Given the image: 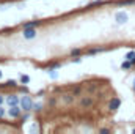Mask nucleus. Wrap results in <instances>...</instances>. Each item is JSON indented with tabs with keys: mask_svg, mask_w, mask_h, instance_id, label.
Here are the masks:
<instances>
[{
	"mask_svg": "<svg viewBox=\"0 0 135 134\" xmlns=\"http://www.w3.org/2000/svg\"><path fill=\"white\" fill-rule=\"evenodd\" d=\"M36 35H38V32H36V29H35V27L22 29V36H24L25 39H33V38H36Z\"/></svg>",
	"mask_w": 135,
	"mask_h": 134,
	"instance_id": "4",
	"label": "nucleus"
},
{
	"mask_svg": "<svg viewBox=\"0 0 135 134\" xmlns=\"http://www.w3.org/2000/svg\"><path fill=\"white\" fill-rule=\"evenodd\" d=\"M74 100H75V95H74V93H66V95L63 96V101H65L66 104H72Z\"/></svg>",
	"mask_w": 135,
	"mask_h": 134,
	"instance_id": "10",
	"label": "nucleus"
},
{
	"mask_svg": "<svg viewBox=\"0 0 135 134\" xmlns=\"http://www.w3.org/2000/svg\"><path fill=\"white\" fill-rule=\"evenodd\" d=\"M19 101H21V96H19V95H16V93L6 95V98H5V102H6L8 106H17V104H19Z\"/></svg>",
	"mask_w": 135,
	"mask_h": 134,
	"instance_id": "6",
	"label": "nucleus"
},
{
	"mask_svg": "<svg viewBox=\"0 0 135 134\" xmlns=\"http://www.w3.org/2000/svg\"><path fill=\"white\" fill-rule=\"evenodd\" d=\"M93 102H94V100H93L91 96H82V100H80V107H82V109H88V107L93 106Z\"/></svg>",
	"mask_w": 135,
	"mask_h": 134,
	"instance_id": "7",
	"label": "nucleus"
},
{
	"mask_svg": "<svg viewBox=\"0 0 135 134\" xmlns=\"http://www.w3.org/2000/svg\"><path fill=\"white\" fill-rule=\"evenodd\" d=\"M116 5H119V6H127V5H135V0H116Z\"/></svg>",
	"mask_w": 135,
	"mask_h": 134,
	"instance_id": "13",
	"label": "nucleus"
},
{
	"mask_svg": "<svg viewBox=\"0 0 135 134\" xmlns=\"http://www.w3.org/2000/svg\"><path fill=\"white\" fill-rule=\"evenodd\" d=\"M99 133H101V134H108V133H110V129H108V128H101V129H99Z\"/></svg>",
	"mask_w": 135,
	"mask_h": 134,
	"instance_id": "22",
	"label": "nucleus"
},
{
	"mask_svg": "<svg viewBox=\"0 0 135 134\" xmlns=\"http://www.w3.org/2000/svg\"><path fill=\"white\" fill-rule=\"evenodd\" d=\"M119 107H121V100L118 96H115V98H112V100L108 101V110L110 112H116Z\"/></svg>",
	"mask_w": 135,
	"mask_h": 134,
	"instance_id": "5",
	"label": "nucleus"
},
{
	"mask_svg": "<svg viewBox=\"0 0 135 134\" xmlns=\"http://www.w3.org/2000/svg\"><path fill=\"white\" fill-rule=\"evenodd\" d=\"M33 104H35V101L32 100V96H28V95L21 96L19 106H21V109H22L24 112H32V110H33Z\"/></svg>",
	"mask_w": 135,
	"mask_h": 134,
	"instance_id": "1",
	"label": "nucleus"
},
{
	"mask_svg": "<svg viewBox=\"0 0 135 134\" xmlns=\"http://www.w3.org/2000/svg\"><path fill=\"white\" fill-rule=\"evenodd\" d=\"M2 76H3V74H2V71H0V79H2Z\"/></svg>",
	"mask_w": 135,
	"mask_h": 134,
	"instance_id": "25",
	"label": "nucleus"
},
{
	"mask_svg": "<svg viewBox=\"0 0 135 134\" xmlns=\"http://www.w3.org/2000/svg\"><path fill=\"white\" fill-rule=\"evenodd\" d=\"M60 66H61V63H52V65H49V69H58Z\"/></svg>",
	"mask_w": 135,
	"mask_h": 134,
	"instance_id": "20",
	"label": "nucleus"
},
{
	"mask_svg": "<svg viewBox=\"0 0 135 134\" xmlns=\"http://www.w3.org/2000/svg\"><path fill=\"white\" fill-rule=\"evenodd\" d=\"M2 87H13V88H16L17 87V81H14V79H9V81H6Z\"/></svg>",
	"mask_w": 135,
	"mask_h": 134,
	"instance_id": "14",
	"label": "nucleus"
},
{
	"mask_svg": "<svg viewBox=\"0 0 135 134\" xmlns=\"http://www.w3.org/2000/svg\"><path fill=\"white\" fill-rule=\"evenodd\" d=\"M132 88H134V92H135V79H134V84H132Z\"/></svg>",
	"mask_w": 135,
	"mask_h": 134,
	"instance_id": "24",
	"label": "nucleus"
},
{
	"mask_svg": "<svg viewBox=\"0 0 135 134\" xmlns=\"http://www.w3.org/2000/svg\"><path fill=\"white\" fill-rule=\"evenodd\" d=\"M3 102H5V96H3V95H2V93H0V106H2V104H3Z\"/></svg>",
	"mask_w": 135,
	"mask_h": 134,
	"instance_id": "23",
	"label": "nucleus"
},
{
	"mask_svg": "<svg viewBox=\"0 0 135 134\" xmlns=\"http://www.w3.org/2000/svg\"><path fill=\"white\" fill-rule=\"evenodd\" d=\"M21 114H22V109H21L19 104L17 106H9V109H8L9 118H21Z\"/></svg>",
	"mask_w": 135,
	"mask_h": 134,
	"instance_id": "2",
	"label": "nucleus"
},
{
	"mask_svg": "<svg viewBox=\"0 0 135 134\" xmlns=\"http://www.w3.org/2000/svg\"><path fill=\"white\" fill-rule=\"evenodd\" d=\"M33 110L35 112H41V110H42V102H35L33 104Z\"/></svg>",
	"mask_w": 135,
	"mask_h": 134,
	"instance_id": "17",
	"label": "nucleus"
},
{
	"mask_svg": "<svg viewBox=\"0 0 135 134\" xmlns=\"http://www.w3.org/2000/svg\"><path fill=\"white\" fill-rule=\"evenodd\" d=\"M5 115H6V110H5V109H3V107L0 106V118H3Z\"/></svg>",
	"mask_w": 135,
	"mask_h": 134,
	"instance_id": "21",
	"label": "nucleus"
},
{
	"mask_svg": "<svg viewBox=\"0 0 135 134\" xmlns=\"http://www.w3.org/2000/svg\"><path fill=\"white\" fill-rule=\"evenodd\" d=\"M104 51H105V47H90L85 52H86V55H96V54H101Z\"/></svg>",
	"mask_w": 135,
	"mask_h": 134,
	"instance_id": "9",
	"label": "nucleus"
},
{
	"mask_svg": "<svg viewBox=\"0 0 135 134\" xmlns=\"http://www.w3.org/2000/svg\"><path fill=\"white\" fill-rule=\"evenodd\" d=\"M132 66H134V65H132V63H131L129 60H124V62L121 63V68H123V69H131Z\"/></svg>",
	"mask_w": 135,
	"mask_h": 134,
	"instance_id": "16",
	"label": "nucleus"
},
{
	"mask_svg": "<svg viewBox=\"0 0 135 134\" xmlns=\"http://www.w3.org/2000/svg\"><path fill=\"white\" fill-rule=\"evenodd\" d=\"M132 133H134V134H135V128H134V129H132Z\"/></svg>",
	"mask_w": 135,
	"mask_h": 134,
	"instance_id": "26",
	"label": "nucleus"
},
{
	"mask_svg": "<svg viewBox=\"0 0 135 134\" xmlns=\"http://www.w3.org/2000/svg\"><path fill=\"white\" fill-rule=\"evenodd\" d=\"M105 2L104 0H94V2H90L88 5H86V8H93V6H101V5H104Z\"/></svg>",
	"mask_w": 135,
	"mask_h": 134,
	"instance_id": "15",
	"label": "nucleus"
},
{
	"mask_svg": "<svg viewBox=\"0 0 135 134\" xmlns=\"http://www.w3.org/2000/svg\"><path fill=\"white\" fill-rule=\"evenodd\" d=\"M41 24H42V21H41V19H36V21H30V22H22L21 27H22V29H27V27H35V29H36V27H39Z\"/></svg>",
	"mask_w": 135,
	"mask_h": 134,
	"instance_id": "8",
	"label": "nucleus"
},
{
	"mask_svg": "<svg viewBox=\"0 0 135 134\" xmlns=\"http://www.w3.org/2000/svg\"><path fill=\"white\" fill-rule=\"evenodd\" d=\"M21 82H22V84H28V82H30V76L22 74V76H21Z\"/></svg>",
	"mask_w": 135,
	"mask_h": 134,
	"instance_id": "18",
	"label": "nucleus"
},
{
	"mask_svg": "<svg viewBox=\"0 0 135 134\" xmlns=\"http://www.w3.org/2000/svg\"><path fill=\"white\" fill-rule=\"evenodd\" d=\"M49 74H50V77H52V79H57V77H58L57 69H49Z\"/></svg>",
	"mask_w": 135,
	"mask_h": 134,
	"instance_id": "19",
	"label": "nucleus"
},
{
	"mask_svg": "<svg viewBox=\"0 0 135 134\" xmlns=\"http://www.w3.org/2000/svg\"><path fill=\"white\" fill-rule=\"evenodd\" d=\"M83 54V51L80 49V47H75V49H71V52H69V55L74 59V57H80Z\"/></svg>",
	"mask_w": 135,
	"mask_h": 134,
	"instance_id": "11",
	"label": "nucleus"
},
{
	"mask_svg": "<svg viewBox=\"0 0 135 134\" xmlns=\"http://www.w3.org/2000/svg\"><path fill=\"white\" fill-rule=\"evenodd\" d=\"M124 59H126V60H129L132 65H135V52H134V51H129V52L126 54V57H124Z\"/></svg>",
	"mask_w": 135,
	"mask_h": 134,
	"instance_id": "12",
	"label": "nucleus"
},
{
	"mask_svg": "<svg viewBox=\"0 0 135 134\" xmlns=\"http://www.w3.org/2000/svg\"><path fill=\"white\" fill-rule=\"evenodd\" d=\"M115 21H116V24L123 25V24H126V22L129 21V14H127L126 11H118V13L115 14Z\"/></svg>",
	"mask_w": 135,
	"mask_h": 134,
	"instance_id": "3",
	"label": "nucleus"
}]
</instances>
